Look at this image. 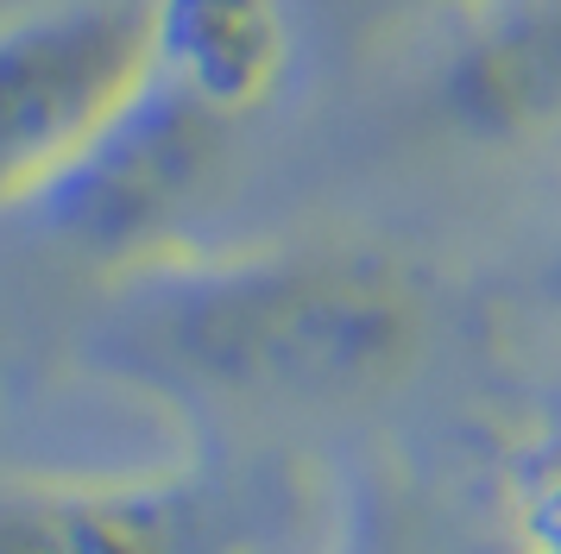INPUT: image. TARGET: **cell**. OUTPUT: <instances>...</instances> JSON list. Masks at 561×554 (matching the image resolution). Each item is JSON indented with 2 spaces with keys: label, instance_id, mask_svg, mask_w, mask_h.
Instances as JSON below:
<instances>
[{
  "label": "cell",
  "instance_id": "1",
  "mask_svg": "<svg viewBox=\"0 0 561 554\" xmlns=\"http://www.w3.org/2000/svg\"><path fill=\"white\" fill-rule=\"evenodd\" d=\"M127 334L215 397L347 403L423 359L430 297L379 246H272L158 272Z\"/></svg>",
  "mask_w": 561,
  "mask_h": 554
},
{
  "label": "cell",
  "instance_id": "2",
  "mask_svg": "<svg viewBox=\"0 0 561 554\" xmlns=\"http://www.w3.org/2000/svg\"><path fill=\"white\" fill-rule=\"evenodd\" d=\"M146 82L139 0H64L0 20V215L38 208Z\"/></svg>",
  "mask_w": 561,
  "mask_h": 554
},
{
  "label": "cell",
  "instance_id": "3",
  "mask_svg": "<svg viewBox=\"0 0 561 554\" xmlns=\"http://www.w3.org/2000/svg\"><path fill=\"white\" fill-rule=\"evenodd\" d=\"M228 126L233 120L152 76L127 114L45 189L38 221L89 252L146 246L215 183L228 158Z\"/></svg>",
  "mask_w": 561,
  "mask_h": 554
},
{
  "label": "cell",
  "instance_id": "4",
  "mask_svg": "<svg viewBox=\"0 0 561 554\" xmlns=\"http://www.w3.org/2000/svg\"><path fill=\"white\" fill-rule=\"evenodd\" d=\"M435 120L473 146L561 132V0H511L448 45L430 82Z\"/></svg>",
  "mask_w": 561,
  "mask_h": 554
},
{
  "label": "cell",
  "instance_id": "5",
  "mask_svg": "<svg viewBox=\"0 0 561 554\" xmlns=\"http://www.w3.org/2000/svg\"><path fill=\"white\" fill-rule=\"evenodd\" d=\"M152 76L221 120H247L284 89L290 20L278 0H139Z\"/></svg>",
  "mask_w": 561,
  "mask_h": 554
},
{
  "label": "cell",
  "instance_id": "6",
  "mask_svg": "<svg viewBox=\"0 0 561 554\" xmlns=\"http://www.w3.org/2000/svg\"><path fill=\"white\" fill-rule=\"evenodd\" d=\"M0 554H178L152 504L70 485H0Z\"/></svg>",
  "mask_w": 561,
  "mask_h": 554
},
{
  "label": "cell",
  "instance_id": "7",
  "mask_svg": "<svg viewBox=\"0 0 561 554\" xmlns=\"http://www.w3.org/2000/svg\"><path fill=\"white\" fill-rule=\"evenodd\" d=\"M511 529H517V549L524 554H561V435L517 460Z\"/></svg>",
  "mask_w": 561,
  "mask_h": 554
},
{
  "label": "cell",
  "instance_id": "8",
  "mask_svg": "<svg viewBox=\"0 0 561 554\" xmlns=\"http://www.w3.org/2000/svg\"><path fill=\"white\" fill-rule=\"evenodd\" d=\"M549 297L561 302V252H556V272H549Z\"/></svg>",
  "mask_w": 561,
  "mask_h": 554
}]
</instances>
